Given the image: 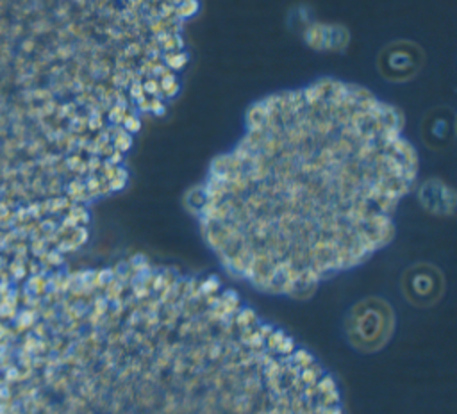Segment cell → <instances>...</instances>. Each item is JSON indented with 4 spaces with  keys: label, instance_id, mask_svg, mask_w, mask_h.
<instances>
[{
    "label": "cell",
    "instance_id": "cell-1",
    "mask_svg": "<svg viewBox=\"0 0 457 414\" xmlns=\"http://www.w3.org/2000/svg\"><path fill=\"white\" fill-rule=\"evenodd\" d=\"M416 175L402 114L323 79L250 107L241 139L211 164L196 212L232 277L298 296L389 243Z\"/></svg>",
    "mask_w": 457,
    "mask_h": 414
},
{
    "label": "cell",
    "instance_id": "cell-2",
    "mask_svg": "<svg viewBox=\"0 0 457 414\" xmlns=\"http://www.w3.org/2000/svg\"><path fill=\"white\" fill-rule=\"evenodd\" d=\"M16 414H345L327 371L216 278L91 271Z\"/></svg>",
    "mask_w": 457,
    "mask_h": 414
},
{
    "label": "cell",
    "instance_id": "cell-3",
    "mask_svg": "<svg viewBox=\"0 0 457 414\" xmlns=\"http://www.w3.org/2000/svg\"><path fill=\"white\" fill-rule=\"evenodd\" d=\"M393 327V314L387 303L380 300H366L353 309L348 323V334L357 348L375 350L389 335Z\"/></svg>",
    "mask_w": 457,
    "mask_h": 414
}]
</instances>
